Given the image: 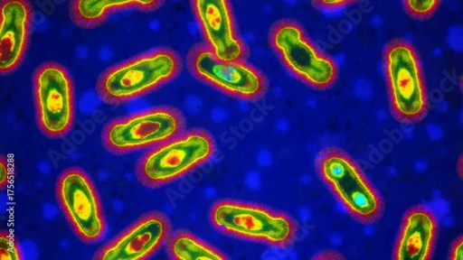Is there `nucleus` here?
Here are the masks:
<instances>
[{
	"instance_id": "f257e3e1",
	"label": "nucleus",
	"mask_w": 463,
	"mask_h": 260,
	"mask_svg": "<svg viewBox=\"0 0 463 260\" xmlns=\"http://www.w3.org/2000/svg\"><path fill=\"white\" fill-rule=\"evenodd\" d=\"M182 70V59L174 50H153L107 69L97 92L107 104H125L170 83Z\"/></svg>"
},
{
	"instance_id": "f03ea898",
	"label": "nucleus",
	"mask_w": 463,
	"mask_h": 260,
	"mask_svg": "<svg viewBox=\"0 0 463 260\" xmlns=\"http://www.w3.org/2000/svg\"><path fill=\"white\" fill-rule=\"evenodd\" d=\"M213 228L230 237L288 249L299 234L298 222L289 215L263 206L222 200L209 212Z\"/></svg>"
},
{
	"instance_id": "7ed1b4c3",
	"label": "nucleus",
	"mask_w": 463,
	"mask_h": 260,
	"mask_svg": "<svg viewBox=\"0 0 463 260\" xmlns=\"http://www.w3.org/2000/svg\"><path fill=\"white\" fill-rule=\"evenodd\" d=\"M216 153L213 136L203 129H191L144 155L136 166L139 182L160 189L207 163Z\"/></svg>"
},
{
	"instance_id": "20e7f679",
	"label": "nucleus",
	"mask_w": 463,
	"mask_h": 260,
	"mask_svg": "<svg viewBox=\"0 0 463 260\" xmlns=\"http://www.w3.org/2000/svg\"><path fill=\"white\" fill-rule=\"evenodd\" d=\"M318 175L356 220L372 225L383 213L382 198L361 167L336 146L326 147L316 160Z\"/></svg>"
},
{
	"instance_id": "39448f33",
	"label": "nucleus",
	"mask_w": 463,
	"mask_h": 260,
	"mask_svg": "<svg viewBox=\"0 0 463 260\" xmlns=\"http://www.w3.org/2000/svg\"><path fill=\"white\" fill-rule=\"evenodd\" d=\"M383 65L394 117L404 125L420 123L430 102L414 47L402 39L391 42L383 51Z\"/></svg>"
},
{
	"instance_id": "423d86ee",
	"label": "nucleus",
	"mask_w": 463,
	"mask_h": 260,
	"mask_svg": "<svg viewBox=\"0 0 463 260\" xmlns=\"http://www.w3.org/2000/svg\"><path fill=\"white\" fill-rule=\"evenodd\" d=\"M269 40L286 69L303 84L326 90L336 82L338 67L335 61L308 39L295 21L276 23L269 30Z\"/></svg>"
},
{
	"instance_id": "0eeeda50",
	"label": "nucleus",
	"mask_w": 463,
	"mask_h": 260,
	"mask_svg": "<svg viewBox=\"0 0 463 260\" xmlns=\"http://www.w3.org/2000/svg\"><path fill=\"white\" fill-rule=\"evenodd\" d=\"M185 128L181 111L163 106L109 122L103 129L102 142L109 153L123 155L156 147L183 134Z\"/></svg>"
},
{
	"instance_id": "6e6552de",
	"label": "nucleus",
	"mask_w": 463,
	"mask_h": 260,
	"mask_svg": "<svg viewBox=\"0 0 463 260\" xmlns=\"http://www.w3.org/2000/svg\"><path fill=\"white\" fill-rule=\"evenodd\" d=\"M186 66L201 82L237 99L255 102L268 92L269 83L262 71L247 60H222L204 43L188 51Z\"/></svg>"
},
{
	"instance_id": "1a4fd4ad",
	"label": "nucleus",
	"mask_w": 463,
	"mask_h": 260,
	"mask_svg": "<svg viewBox=\"0 0 463 260\" xmlns=\"http://www.w3.org/2000/svg\"><path fill=\"white\" fill-rule=\"evenodd\" d=\"M37 125L50 138L67 135L74 123L75 98L68 70L59 63L46 62L33 78Z\"/></svg>"
},
{
	"instance_id": "9d476101",
	"label": "nucleus",
	"mask_w": 463,
	"mask_h": 260,
	"mask_svg": "<svg viewBox=\"0 0 463 260\" xmlns=\"http://www.w3.org/2000/svg\"><path fill=\"white\" fill-rule=\"evenodd\" d=\"M59 204L75 235L87 244L100 241L106 220L99 196L89 175L80 168L64 171L56 185Z\"/></svg>"
},
{
	"instance_id": "9b49d317",
	"label": "nucleus",
	"mask_w": 463,
	"mask_h": 260,
	"mask_svg": "<svg viewBox=\"0 0 463 260\" xmlns=\"http://www.w3.org/2000/svg\"><path fill=\"white\" fill-rule=\"evenodd\" d=\"M191 6L208 49L222 60H247L250 50L239 34L227 0H194Z\"/></svg>"
},
{
	"instance_id": "f8f14e48",
	"label": "nucleus",
	"mask_w": 463,
	"mask_h": 260,
	"mask_svg": "<svg viewBox=\"0 0 463 260\" xmlns=\"http://www.w3.org/2000/svg\"><path fill=\"white\" fill-rule=\"evenodd\" d=\"M173 233L170 218L160 211L143 215L133 226L102 246L96 260H144L151 257Z\"/></svg>"
},
{
	"instance_id": "ddd939ff",
	"label": "nucleus",
	"mask_w": 463,
	"mask_h": 260,
	"mask_svg": "<svg viewBox=\"0 0 463 260\" xmlns=\"http://www.w3.org/2000/svg\"><path fill=\"white\" fill-rule=\"evenodd\" d=\"M33 23V9L25 0H5L0 6V71L13 73L25 55Z\"/></svg>"
},
{
	"instance_id": "4468645a",
	"label": "nucleus",
	"mask_w": 463,
	"mask_h": 260,
	"mask_svg": "<svg viewBox=\"0 0 463 260\" xmlns=\"http://www.w3.org/2000/svg\"><path fill=\"white\" fill-rule=\"evenodd\" d=\"M439 222L428 208L416 206L404 216L394 250L396 260L430 259L438 238Z\"/></svg>"
},
{
	"instance_id": "2eb2a0df",
	"label": "nucleus",
	"mask_w": 463,
	"mask_h": 260,
	"mask_svg": "<svg viewBox=\"0 0 463 260\" xmlns=\"http://www.w3.org/2000/svg\"><path fill=\"white\" fill-rule=\"evenodd\" d=\"M137 10V0H75L70 5L72 22L81 28H97L103 24L112 13Z\"/></svg>"
},
{
	"instance_id": "dca6fc26",
	"label": "nucleus",
	"mask_w": 463,
	"mask_h": 260,
	"mask_svg": "<svg viewBox=\"0 0 463 260\" xmlns=\"http://www.w3.org/2000/svg\"><path fill=\"white\" fill-rule=\"evenodd\" d=\"M166 252L175 260H226L228 257L216 247L186 230H177L170 236Z\"/></svg>"
},
{
	"instance_id": "f3484780",
	"label": "nucleus",
	"mask_w": 463,
	"mask_h": 260,
	"mask_svg": "<svg viewBox=\"0 0 463 260\" xmlns=\"http://www.w3.org/2000/svg\"><path fill=\"white\" fill-rule=\"evenodd\" d=\"M440 5L439 0H406L403 3V8L411 18L426 21L436 14Z\"/></svg>"
},
{
	"instance_id": "a211bd4d",
	"label": "nucleus",
	"mask_w": 463,
	"mask_h": 260,
	"mask_svg": "<svg viewBox=\"0 0 463 260\" xmlns=\"http://www.w3.org/2000/svg\"><path fill=\"white\" fill-rule=\"evenodd\" d=\"M0 258L2 260H21L22 251L14 236L8 231L0 233Z\"/></svg>"
},
{
	"instance_id": "6ab92c4d",
	"label": "nucleus",
	"mask_w": 463,
	"mask_h": 260,
	"mask_svg": "<svg viewBox=\"0 0 463 260\" xmlns=\"http://www.w3.org/2000/svg\"><path fill=\"white\" fill-rule=\"evenodd\" d=\"M12 168L5 157L0 158V189L3 191L9 187L12 179Z\"/></svg>"
},
{
	"instance_id": "aec40b11",
	"label": "nucleus",
	"mask_w": 463,
	"mask_h": 260,
	"mask_svg": "<svg viewBox=\"0 0 463 260\" xmlns=\"http://www.w3.org/2000/svg\"><path fill=\"white\" fill-rule=\"evenodd\" d=\"M354 3V2H349V0H334V2H314L313 5L319 10L333 12L349 6Z\"/></svg>"
},
{
	"instance_id": "412c9836",
	"label": "nucleus",
	"mask_w": 463,
	"mask_h": 260,
	"mask_svg": "<svg viewBox=\"0 0 463 260\" xmlns=\"http://www.w3.org/2000/svg\"><path fill=\"white\" fill-rule=\"evenodd\" d=\"M162 2H153V0H148V2H145V0H137V11L141 13H151L158 10L162 5Z\"/></svg>"
},
{
	"instance_id": "4be33fe9",
	"label": "nucleus",
	"mask_w": 463,
	"mask_h": 260,
	"mask_svg": "<svg viewBox=\"0 0 463 260\" xmlns=\"http://www.w3.org/2000/svg\"><path fill=\"white\" fill-rule=\"evenodd\" d=\"M313 259H316V260H335V259L341 260V259H345V256L335 250L326 249V250L317 254L315 256H313Z\"/></svg>"
},
{
	"instance_id": "5701e85b",
	"label": "nucleus",
	"mask_w": 463,
	"mask_h": 260,
	"mask_svg": "<svg viewBox=\"0 0 463 260\" xmlns=\"http://www.w3.org/2000/svg\"><path fill=\"white\" fill-rule=\"evenodd\" d=\"M450 259L452 260H462L463 259V238L458 237L452 246L450 251Z\"/></svg>"
}]
</instances>
